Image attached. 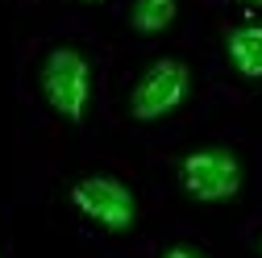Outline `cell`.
<instances>
[{"label": "cell", "instance_id": "2", "mask_svg": "<svg viewBox=\"0 0 262 258\" xmlns=\"http://www.w3.org/2000/svg\"><path fill=\"white\" fill-rule=\"evenodd\" d=\"M138 167L162 221L229 242L262 204V113L216 100L167 142L146 146Z\"/></svg>", "mask_w": 262, "mask_h": 258}, {"label": "cell", "instance_id": "11", "mask_svg": "<svg viewBox=\"0 0 262 258\" xmlns=\"http://www.w3.org/2000/svg\"><path fill=\"white\" fill-rule=\"evenodd\" d=\"M204 9L233 13V17H262V0H200Z\"/></svg>", "mask_w": 262, "mask_h": 258}, {"label": "cell", "instance_id": "10", "mask_svg": "<svg viewBox=\"0 0 262 258\" xmlns=\"http://www.w3.org/2000/svg\"><path fill=\"white\" fill-rule=\"evenodd\" d=\"M13 204H0V258H17V229H13Z\"/></svg>", "mask_w": 262, "mask_h": 258}, {"label": "cell", "instance_id": "9", "mask_svg": "<svg viewBox=\"0 0 262 258\" xmlns=\"http://www.w3.org/2000/svg\"><path fill=\"white\" fill-rule=\"evenodd\" d=\"M225 246H229V258H262V204Z\"/></svg>", "mask_w": 262, "mask_h": 258}, {"label": "cell", "instance_id": "8", "mask_svg": "<svg viewBox=\"0 0 262 258\" xmlns=\"http://www.w3.org/2000/svg\"><path fill=\"white\" fill-rule=\"evenodd\" d=\"M121 5V0H50V9L42 17H62V21H75L83 29H92L96 38H100V29L108 25L113 9Z\"/></svg>", "mask_w": 262, "mask_h": 258}, {"label": "cell", "instance_id": "3", "mask_svg": "<svg viewBox=\"0 0 262 258\" xmlns=\"http://www.w3.org/2000/svg\"><path fill=\"white\" fill-rule=\"evenodd\" d=\"M29 208H38L79 258H142L162 225L138 158L108 142L67 158Z\"/></svg>", "mask_w": 262, "mask_h": 258}, {"label": "cell", "instance_id": "6", "mask_svg": "<svg viewBox=\"0 0 262 258\" xmlns=\"http://www.w3.org/2000/svg\"><path fill=\"white\" fill-rule=\"evenodd\" d=\"M200 0H121L108 25L100 29V42L108 50H150L191 42L200 21Z\"/></svg>", "mask_w": 262, "mask_h": 258}, {"label": "cell", "instance_id": "4", "mask_svg": "<svg viewBox=\"0 0 262 258\" xmlns=\"http://www.w3.org/2000/svg\"><path fill=\"white\" fill-rule=\"evenodd\" d=\"M221 100L204 50L195 42L108 50L104 62V142L142 154L187 129Z\"/></svg>", "mask_w": 262, "mask_h": 258}, {"label": "cell", "instance_id": "5", "mask_svg": "<svg viewBox=\"0 0 262 258\" xmlns=\"http://www.w3.org/2000/svg\"><path fill=\"white\" fill-rule=\"evenodd\" d=\"M191 42L204 50L221 100L262 113V17L200 9Z\"/></svg>", "mask_w": 262, "mask_h": 258}, {"label": "cell", "instance_id": "1", "mask_svg": "<svg viewBox=\"0 0 262 258\" xmlns=\"http://www.w3.org/2000/svg\"><path fill=\"white\" fill-rule=\"evenodd\" d=\"M108 46L92 29L34 17L13 42V208H29L38 187L67 158L104 146Z\"/></svg>", "mask_w": 262, "mask_h": 258}, {"label": "cell", "instance_id": "7", "mask_svg": "<svg viewBox=\"0 0 262 258\" xmlns=\"http://www.w3.org/2000/svg\"><path fill=\"white\" fill-rule=\"evenodd\" d=\"M142 258H229V246L179 221H162Z\"/></svg>", "mask_w": 262, "mask_h": 258}, {"label": "cell", "instance_id": "12", "mask_svg": "<svg viewBox=\"0 0 262 258\" xmlns=\"http://www.w3.org/2000/svg\"><path fill=\"white\" fill-rule=\"evenodd\" d=\"M5 5H9L21 21H34V17H42V13L50 9V0H5Z\"/></svg>", "mask_w": 262, "mask_h": 258}]
</instances>
